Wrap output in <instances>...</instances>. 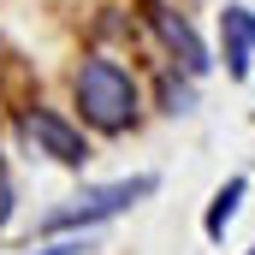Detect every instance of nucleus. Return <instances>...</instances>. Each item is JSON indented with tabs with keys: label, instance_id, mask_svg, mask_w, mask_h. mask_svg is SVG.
Here are the masks:
<instances>
[{
	"label": "nucleus",
	"instance_id": "1a4fd4ad",
	"mask_svg": "<svg viewBox=\"0 0 255 255\" xmlns=\"http://www.w3.org/2000/svg\"><path fill=\"white\" fill-rule=\"evenodd\" d=\"M89 238H65V244H48V250H30V255H83Z\"/></svg>",
	"mask_w": 255,
	"mask_h": 255
},
{
	"label": "nucleus",
	"instance_id": "423d86ee",
	"mask_svg": "<svg viewBox=\"0 0 255 255\" xmlns=\"http://www.w3.org/2000/svg\"><path fill=\"white\" fill-rule=\"evenodd\" d=\"M244 190H250L244 178H226V184H220V196L208 202V220H202V232H208L214 244H220V238H226V226L238 220V208H244Z\"/></svg>",
	"mask_w": 255,
	"mask_h": 255
},
{
	"label": "nucleus",
	"instance_id": "7ed1b4c3",
	"mask_svg": "<svg viewBox=\"0 0 255 255\" xmlns=\"http://www.w3.org/2000/svg\"><path fill=\"white\" fill-rule=\"evenodd\" d=\"M24 136L48 154V160H60V166H83L89 160V142H83V130L65 125L60 113H48V107H30L24 113Z\"/></svg>",
	"mask_w": 255,
	"mask_h": 255
},
{
	"label": "nucleus",
	"instance_id": "f257e3e1",
	"mask_svg": "<svg viewBox=\"0 0 255 255\" xmlns=\"http://www.w3.org/2000/svg\"><path fill=\"white\" fill-rule=\"evenodd\" d=\"M71 95H77V107H83V125L107 130V136H119V130L136 125V77H130L119 60H107V54H95V60L77 65Z\"/></svg>",
	"mask_w": 255,
	"mask_h": 255
},
{
	"label": "nucleus",
	"instance_id": "39448f33",
	"mask_svg": "<svg viewBox=\"0 0 255 255\" xmlns=\"http://www.w3.org/2000/svg\"><path fill=\"white\" fill-rule=\"evenodd\" d=\"M148 24L160 30V42H166V48L178 54V65H184L190 77H202V71H208V48L196 42V30L184 24V18H172L166 6H148Z\"/></svg>",
	"mask_w": 255,
	"mask_h": 255
},
{
	"label": "nucleus",
	"instance_id": "9d476101",
	"mask_svg": "<svg viewBox=\"0 0 255 255\" xmlns=\"http://www.w3.org/2000/svg\"><path fill=\"white\" fill-rule=\"evenodd\" d=\"M250 255H255V250H250Z\"/></svg>",
	"mask_w": 255,
	"mask_h": 255
},
{
	"label": "nucleus",
	"instance_id": "6e6552de",
	"mask_svg": "<svg viewBox=\"0 0 255 255\" xmlns=\"http://www.w3.org/2000/svg\"><path fill=\"white\" fill-rule=\"evenodd\" d=\"M6 220H12V172L0 160V232H6Z\"/></svg>",
	"mask_w": 255,
	"mask_h": 255
},
{
	"label": "nucleus",
	"instance_id": "20e7f679",
	"mask_svg": "<svg viewBox=\"0 0 255 255\" xmlns=\"http://www.w3.org/2000/svg\"><path fill=\"white\" fill-rule=\"evenodd\" d=\"M220 48H226V71L244 83L255 65V12L250 6H226L220 12Z\"/></svg>",
	"mask_w": 255,
	"mask_h": 255
},
{
	"label": "nucleus",
	"instance_id": "0eeeda50",
	"mask_svg": "<svg viewBox=\"0 0 255 255\" xmlns=\"http://www.w3.org/2000/svg\"><path fill=\"white\" fill-rule=\"evenodd\" d=\"M160 101H166V113H190V107H196L190 83H178V77H166V83H160Z\"/></svg>",
	"mask_w": 255,
	"mask_h": 255
},
{
	"label": "nucleus",
	"instance_id": "f03ea898",
	"mask_svg": "<svg viewBox=\"0 0 255 255\" xmlns=\"http://www.w3.org/2000/svg\"><path fill=\"white\" fill-rule=\"evenodd\" d=\"M160 190V178L154 172H136V178H119V184H95V190L71 196L65 208H54L48 220H42V232H89V226H101V220H113V214H125V208H136L142 196Z\"/></svg>",
	"mask_w": 255,
	"mask_h": 255
}]
</instances>
